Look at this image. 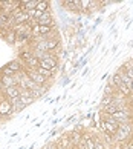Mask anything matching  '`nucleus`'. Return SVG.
<instances>
[{"label":"nucleus","mask_w":133,"mask_h":149,"mask_svg":"<svg viewBox=\"0 0 133 149\" xmlns=\"http://www.w3.org/2000/svg\"><path fill=\"white\" fill-rule=\"evenodd\" d=\"M0 118H2V114H0Z\"/></svg>","instance_id":"ddd939ff"},{"label":"nucleus","mask_w":133,"mask_h":149,"mask_svg":"<svg viewBox=\"0 0 133 149\" xmlns=\"http://www.w3.org/2000/svg\"><path fill=\"white\" fill-rule=\"evenodd\" d=\"M54 26H46V25H40V36H48L52 31Z\"/></svg>","instance_id":"9b49d317"},{"label":"nucleus","mask_w":133,"mask_h":149,"mask_svg":"<svg viewBox=\"0 0 133 149\" xmlns=\"http://www.w3.org/2000/svg\"><path fill=\"white\" fill-rule=\"evenodd\" d=\"M38 25H46V26H55L54 25V20H52V15L51 13H43L41 14V17L38 19Z\"/></svg>","instance_id":"39448f33"},{"label":"nucleus","mask_w":133,"mask_h":149,"mask_svg":"<svg viewBox=\"0 0 133 149\" xmlns=\"http://www.w3.org/2000/svg\"><path fill=\"white\" fill-rule=\"evenodd\" d=\"M0 114H2V117L3 115L12 114V104H11V102H8L6 98L0 102Z\"/></svg>","instance_id":"7ed1b4c3"},{"label":"nucleus","mask_w":133,"mask_h":149,"mask_svg":"<svg viewBox=\"0 0 133 149\" xmlns=\"http://www.w3.org/2000/svg\"><path fill=\"white\" fill-rule=\"evenodd\" d=\"M68 137H69V140H70V145L76 148V146L80 145V141H81L83 134H81V132H78V131H72V132H69V134H68Z\"/></svg>","instance_id":"20e7f679"},{"label":"nucleus","mask_w":133,"mask_h":149,"mask_svg":"<svg viewBox=\"0 0 133 149\" xmlns=\"http://www.w3.org/2000/svg\"><path fill=\"white\" fill-rule=\"evenodd\" d=\"M109 104H113V97L112 95H104L103 102H101V106H109Z\"/></svg>","instance_id":"f8f14e48"},{"label":"nucleus","mask_w":133,"mask_h":149,"mask_svg":"<svg viewBox=\"0 0 133 149\" xmlns=\"http://www.w3.org/2000/svg\"><path fill=\"white\" fill-rule=\"evenodd\" d=\"M40 68H43V69H48V71H52V72L55 74V72L58 71L57 58H54V57L51 56V52H49L46 57L40 60Z\"/></svg>","instance_id":"f257e3e1"},{"label":"nucleus","mask_w":133,"mask_h":149,"mask_svg":"<svg viewBox=\"0 0 133 149\" xmlns=\"http://www.w3.org/2000/svg\"><path fill=\"white\" fill-rule=\"evenodd\" d=\"M0 85H2L3 89H6V88H11V86H15L14 75H12V77H9V75H3L2 79H0Z\"/></svg>","instance_id":"423d86ee"},{"label":"nucleus","mask_w":133,"mask_h":149,"mask_svg":"<svg viewBox=\"0 0 133 149\" xmlns=\"http://www.w3.org/2000/svg\"><path fill=\"white\" fill-rule=\"evenodd\" d=\"M49 8V2L48 0H38V5H37V9L41 11V13H46Z\"/></svg>","instance_id":"9d476101"},{"label":"nucleus","mask_w":133,"mask_h":149,"mask_svg":"<svg viewBox=\"0 0 133 149\" xmlns=\"http://www.w3.org/2000/svg\"><path fill=\"white\" fill-rule=\"evenodd\" d=\"M3 94H5V98L8 102L14 100V98H19V88L17 86H11V88H6L3 89Z\"/></svg>","instance_id":"f03ea898"},{"label":"nucleus","mask_w":133,"mask_h":149,"mask_svg":"<svg viewBox=\"0 0 133 149\" xmlns=\"http://www.w3.org/2000/svg\"><path fill=\"white\" fill-rule=\"evenodd\" d=\"M37 71V72L38 74H40L41 77H44V79H51V77H54V72H52V71H48V69H43V68H40V66H38V68L35 69Z\"/></svg>","instance_id":"1a4fd4ad"},{"label":"nucleus","mask_w":133,"mask_h":149,"mask_svg":"<svg viewBox=\"0 0 133 149\" xmlns=\"http://www.w3.org/2000/svg\"><path fill=\"white\" fill-rule=\"evenodd\" d=\"M57 148H64V149H70L72 145H70V140H69V137L68 135H63V137H60L58 141H57Z\"/></svg>","instance_id":"6e6552de"},{"label":"nucleus","mask_w":133,"mask_h":149,"mask_svg":"<svg viewBox=\"0 0 133 149\" xmlns=\"http://www.w3.org/2000/svg\"><path fill=\"white\" fill-rule=\"evenodd\" d=\"M37 5H38V0H21L20 2V6H23L26 11L37 9Z\"/></svg>","instance_id":"0eeeda50"}]
</instances>
